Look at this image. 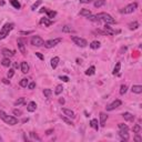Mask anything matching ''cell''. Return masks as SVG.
I'll use <instances>...</instances> for the list:
<instances>
[{"label":"cell","instance_id":"1","mask_svg":"<svg viewBox=\"0 0 142 142\" xmlns=\"http://www.w3.org/2000/svg\"><path fill=\"white\" fill-rule=\"evenodd\" d=\"M0 119H2V120L9 125H15V124H17V123H18V119L17 118L11 117V116H8L7 113H6L5 111H2V110H0Z\"/></svg>","mask_w":142,"mask_h":142},{"label":"cell","instance_id":"2","mask_svg":"<svg viewBox=\"0 0 142 142\" xmlns=\"http://www.w3.org/2000/svg\"><path fill=\"white\" fill-rule=\"evenodd\" d=\"M97 17H98L99 20H102V21H104L107 24H113V23H116V20L112 18V16H110L109 13H106V12L98 13V15H97Z\"/></svg>","mask_w":142,"mask_h":142},{"label":"cell","instance_id":"3","mask_svg":"<svg viewBox=\"0 0 142 142\" xmlns=\"http://www.w3.org/2000/svg\"><path fill=\"white\" fill-rule=\"evenodd\" d=\"M12 29H13V24L12 23H6L5 26L1 28V30H0V40L5 39Z\"/></svg>","mask_w":142,"mask_h":142},{"label":"cell","instance_id":"4","mask_svg":"<svg viewBox=\"0 0 142 142\" xmlns=\"http://www.w3.org/2000/svg\"><path fill=\"white\" fill-rule=\"evenodd\" d=\"M138 8V3L137 2H133V3H130V5H128L127 7H124L123 9L120 10L121 13H124V15H128V13H132L135 9Z\"/></svg>","mask_w":142,"mask_h":142},{"label":"cell","instance_id":"5","mask_svg":"<svg viewBox=\"0 0 142 142\" xmlns=\"http://www.w3.org/2000/svg\"><path fill=\"white\" fill-rule=\"evenodd\" d=\"M71 40L75 42L77 46H79V47H81V48H84V47H87V44H88V42H87V40H84L83 38H80V37H76V36H72L71 37Z\"/></svg>","mask_w":142,"mask_h":142},{"label":"cell","instance_id":"6","mask_svg":"<svg viewBox=\"0 0 142 142\" xmlns=\"http://www.w3.org/2000/svg\"><path fill=\"white\" fill-rule=\"evenodd\" d=\"M61 41H62V39H61V38L52 39V40H48V41H46L44 46L46 47V48L50 49V48H53V47H55V46H57V44H60Z\"/></svg>","mask_w":142,"mask_h":142},{"label":"cell","instance_id":"7","mask_svg":"<svg viewBox=\"0 0 142 142\" xmlns=\"http://www.w3.org/2000/svg\"><path fill=\"white\" fill-rule=\"evenodd\" d=\"M31 44L32 46H36V47H41L44 44V39L41 38L39 36H33L31 38Z\"/></svg>","mask_w":142,"mask_h":142},{"label":"cell","instance_id":"8","mask_svg":"<svg viewBox=\"0 0 142 142\" xmlns=\"http://www.w3.org/2000/svg\"><path fill=\"white\" fill-rule=\"evenodd\" d=\"M121 104H122L121 100H114L112 103H110L109 106H107V111H112V110H114V109L119 108Z\"/></svg>","mask_w":142,"mask_h":142},{"label":"cell","instance_id":"9","mask_svg":"<svg viewBox=\"0 0 142 142\" xmlns=\"http://www.w3.org/2000/svg\"><path fill=\"white\" fill-rule=\"evenodd\" d=\"M103 31L106 32L107 36H108V34H117V33H120V30H114V29H112L111 27H109V24H106V26L103 27Z\"/></svg>","mask_w":142,"mask_h":142},{"label":"cell","instance_id":"10","mask_svg":"<svg viewBox=\"0 0 142 142\" xmlns=\"http://www.w3.org/2000/svg\"><path fill=\"white\" fill-rule=\"evenodd\" d=\"M62 112H63V114H65L66 117H68V118H70V119H75V118H76L75 112H73L72 110H70V109L63 108V109H62Z\"/></svg>","mask_w":142,"mask_h":142},{"label":"cell","instance_id":"11","mask_svg":"<svg viewBox=\"0 0 142 142\" xmlns=\"http://www.w3.org/2000/svg\"><path fill=\"white\" fill-rule=\"evenodd\" d=\"M18 48H19V51L22 53V55H26V48H24V42L22 39H18L17 41Z\"/></svg>","mask_w":142,"mask_h":142},{"label":"cell","instance_id":"12","mask_svg":"<svg viewBox=\"0 0 142 142\" xmlns=\"http://www.w3.org/2000/svg\"><path fill=\"white\" fill-rule=\"evenodd\" d=\"M37 109V103L34 101H30L27 106V110L29 111V112H34Z\"/></svg>","mask_w":142,"mask_h":142},{"label":"cell","instance_id":"13","mask_svg":"<svg viewBox=\"0 0 142 142\" xmlns=\"http://www.w3.org/2000/svg\"><path fill=\"white\" fill-rule=\"evenodd\" d=\"M131 91H132L133 93H137V94L142 93V86H139V84L132 86V88H131Z\"/></svg>","mask_w":142,"mask_h":142},{"label":"cell","instance_id":"14","mask_svg":"<svg viewBox=\"0 0 142 142\" xmlns=\"http://www.w3.org/2000/svg\"><path fill=\"white\" fill-rule=\"evenodd\" d=\"M119 135L121 137V140H122V141H128V139H129L128 131H125V130H120V131H119Z\"/></svg>","mask_w":142,"mask_h":142},{"label":"cell","instance_id":"15","mask_svg":"<svg viewBox=\"0 0 142 142\" xmlns=\"http://www.w3.org/2000/svg\"><path fill=\"white\" fill-rule=\"evenodd\" d=\"M108 119V116H107L104 112H101L100 113V125L101 127H104L106 125V121Z\"/></svg>","mask_w":142,"mask_h":142},{"label":"cell","instance_id":"16","mask_svg":"<svg viewBox=\"0 0 142 142\" xmlns=\"http://www.w3.org/2000/svg\"><path fill=\"white\" fill-rule=\"evenodd\" d=\"M122 117H123V119L127 120V121H133V120H134V116H133L132 113H130V112H124L122 114Z\"/></svg>","mask_w":142,"mask_h":142},{"label":"cell","instance_id":"17","mask_svg":"<svg viewBox=\"0 0 142 142\" xmlns=\"http://www.w3.org/2000/svg\"><path fill=\"white\" fill-rule=\"evenodd\" d=\"M40 23L41 24H44L46 27H50L53 22L51 21L49 18H41V19H40Z\"/></svg>","mask_w":142,"mask_h":142},{"label":"cell","instance_id":"18","mask_svg":"<svg viewBox=\"0 0 142 142\" xmlns=\"http://www.w3.org/2000/svg\"><path fill=\"white\" fill-rule=\"evenodd\" d=\"M21 71L23 73L29 72V65L27 63V61H22V62H21Z\"/></svg>","mask_w":142,"mask_h":142},{"label":"cell","instance_id":"19","mask_svg":"<svg viewBox=\"0 0 142 142\" xmlns=\"http://www.w3.org/2000/svg\"><path fill=\"white\" fill-rule=\"evenodd\" d=\"M2 55H5V58H10V57H12V55H15V51H11L9 49H3Z\"/></svg>","mask_w":142,"mask_h":142},{"label":"cell","instance_id":"20","mask_svg":"<svg viewBox=\"0 0 142 142\" xmlns=\"http://www.w3.org/2000/svg\"><path fill=\"white\" fill-rule=\"evenodd\" d=\"M59 61H60L59 57H55V58H52V59H51V67H52L53 69H55V68L58 67Z\"/></svg>","mask_w":142,"mask_h":142},{"label":"cell","instance_id":"21","mask_svg":"<svg viewBox=\"0 0 142 142\" xmlns=\"http://www.w3.org/2000/svg\"><path fill=\"white\" fill-rule=\"evenodd\" d=\"M90 127L93 128L94 130H99V123H98V120L97 119H92L90 121Z\"/></svg>","mask_w":142,"mask_h":142},{"label":"cell","instance_id":"22","mask_svg":"<svg viewBox=\"0 0 142 142\" xmlns=\"http://www.w3.org/2000/svg\"><path fill=\"white\" fill-rule=\"evenodd\" d=\"M139 22L138 21H133V22H130L129 23V29L130 30H135V29H138L139 28Z\"/></svg>","mask_w":142,"mask_h":142},{"label":"cell","instance_id":"23","mask_svg":"<svg viewBox=\"0 0 142 142\" xmlns=\"http://www.w3.org/2000/svg\"><path fill=\"white\" fill-rule=\"evenodd\" d=\"M10 3H11V6L13 8H16V9H20V8H21V5H20V2L18 0H10Z\"/></svg>","mask_w":142,"mask_h":142},{"label":"cell","instance_id":"24","mask_svg":"<svg viewBox=\"0 0 142 142\" xmlns=\"http://www.w3.org/2000/svg\"><path fill=\"white\" fill-rule=\"evenodd\" d=\"M79 15L80 16H83V17H88V16L91 15V11H90L89 9H82L81 11H80Z\"/></svg>","mask_w":142,"mask_h":142},{"label":"cell","instance_id":"25","mask_svg":"<svg viewBox=\"0 0 142 142\" xmlns=\"http://www.w3.org/2000/svg\"><path fill=\"white\" fill-rule=\"evenodd\" d=\"M19 84H20V87H22V88H26V87H28V84H29V81H28V79H21L20 80V82H19Z\"/></svg>","mask_w":142,"mask_h":142},{"label":"cell","instance_id":"26","mask_svg":"<svg viewBox=\"0 0 142 142\" xmlns=\"http://www.w3.org/2000/svg\"><path fill=\"white\" fill-rule=\"evenodd\" d=\"M103 5H106V0H97L96 2H94V7L96 8H100Z\"/></svg>","mask_w":142,"mask_h":142},{"label":"cell","instance_id":"27","mask_svg":"<svg viewBox=\"0 0 142 142\" xmlns=\"http://www.w3.org/2000/svg\"><path fill=\"white\" fill-rule=\"evenodd\" d=\"M47 15H48V18L49 19H52V18H55V15H57V12L55 11H53V10H47Z\"/></svg>","mask_w":142,"mask_h":142},{"label":"cell","instance_id":"28","mask_svg":"<svg viewBox=\"0 0 142 142\" xmlns=\"http://www.w3.org/2000/svg\"><path fill=\"white\" fill-rule=\"evenodd\" d=\"M94 72H96V68H94L93 66H91V67L86 71V75H87V76H92V75H94Z\"/></svg>","mask_w":142,"mask_h":142},{"label":"cell","instance_id":"29","mask_svg":"<svg viewBox=\"0 0 142 142\" xmlns=\"http://www.w3.org/2000/svg\"><path fill=\"white\" fill-rule=\"evenodd\" d=\"M1 63H2L3 67H10V65H11V61H10L9 58H5V59H2Z\"/></svg>","mask_w":142,"mask_h":142},{"label":"cell","instance_id":"30","mask_svg":"<svg viewBox=\"0 0 142 142\" xmlns=\"http://www.w3.org/2000/svg\"><path fill=\"white\" fill-rule=\"evenodd\" d=\"M90 48L91 49H99L100 48V42H99V41H92L91 44H90Z\"/></svg>","mask_w":142,"mask_h":142},{"label":"cell","instance_id":"31","mask_svg":"<svg viewBox=\"0 0 142 142\" xmlns=\"http://www.w3.org/2000/svg\"><path fill=\"white\" fill-rule=\"evenodd\" d=\"M120 68H121V63L120 62H117V65H116V67H114V69H113V75L116 76V75H118L119 73V71H120Z\"/></svg>","mask_w":142,"mask_h":142},{"label":"cell","instance_id":"32","mask_svg":"<svg viewBox=\"0 0 142 142\" xmlns=\"http://www.w3.org/2000/svg\"><path fill=\"white\" fill-rule=\"evenodd\" d=\"M61 120H62L63 122H66L67 124H69V125H73V122L70 120V119H68L66 116H61Z\"/></svg>","mask_w":142,"mask_h":142},{"label":"cell","instance_id":"33","mask_svg":"<svg viewBox=\"0 0 142 142\" xmlns=\"http://www.w3.org/2000/svg\"><path fill=\"white\" fill-rule=\"evenodd\" d=\"M41 3H42V1H41V0H37L36 2H34V3H33V5H32V6H31V10H32V11H34V10H36V9H37V8H38V7H39V6H40V5H41Z\"/></svg>","mask_w":142,"mask_h":142},{"label":"cell","instance_id":"34","mask_svg":"<svg viewBox=\"0 0 142 142\" xmlns=\"http://www.w3.org/2000/svg\"><path fill=\"white\" fill-rule=\"evenodd\" d=\"M62 90H63V87L61 86V84H59V86H57V88H55V93L57 94V96H59V94L62 92Z\"/></svg>","mask_w":142,"mask_h":142},{"label":"cell","instance_id":"35","mask_svg":"<svg viewBox=\"0 0 142 142\" xmlns=\"http://www.w3.org/2000/svg\"><path fill=\"white\" fill-rule=\"evenodd\" d=\"M44 94L46 98H50L51 94H52V90L51 89H44Z\"/></svg>","mask_w":142,"mask_h":142},{"label":"cell","instance_id":"36","mask_svg":"<svg viewBox=\"0 0 142 142\" xmlns=\"http://www.w3.org/2000/svg\"><path fill=\"white\" fill-rule=\"evenodd\" d=\"M87 18H88L89 20H91V21H94V22H99V21H100V20L98 19V17H97V15H96V16L90 15V16H88Z\"/></svg>","mask_w":142,"mask_h":142},{"label":"cell","instance_id":"37","mask_svg":"<svg viewBox=\"0 0 142 142\" xmlns=\"http://www.w3.org/2000/svg\"><path fill=\"white\" fill-rule=\"evenodd\" d=\"M133 132L134 133H139L140 131H141V127H140V124H134L133 125Z\"/></svg>","mask_w":142,"mask_h":142},{"label":"cell","instance_id":"38","mask_svg":"<svg viewBox=\"0 0 142 142\" xmlns=\"http://www.w3.org/2000/svg\"><path fill=\"white\" fill-rule=\"evenodd\" d=\"M118 127H119V129H120V130H125V131L129 130L128 125H127V124H124V123H119Z\"/></svg>","mask_w":142,"mask_h":142},{"label":"cell","instance_id":"39","mask_svg":"<svg viewBox=\"0 0 142 142\" xmlns=\"http://www.w3.org/2000/svg\"><path fill=\"white\" fill-rule=\"evenodd\" d=\"M127 90H128V87L125 86V84H122L121 88H120V94H122V96H123V94L127 92Z\"/></svg>","mask_w":142,"mask_h":142},{"label":"cell","instance_id":"40","mask_svg":"<svg viewBox=\"0 0 142 142\" xmlns=\"http://www.w3.org/2000/svg\"><path fill=\"white\" fill-rule=\"evenodd\" d=\"M62 31L63 32H71V31H73V29L70 26H65V27H62Z\"/></svg>","mask_w":142,"mask_h":142},{"label":"cell","instance_id":"41","mask_svg":"<svg viewBox=\"0 0 142 142\" xmlns=\"http://www.w3.org/2000/svg\"><path fill=\"white\" fill-rule=\"evenodd\" d=\"M22 103H24V98H19L18 100L15 101V106H20Z\"/></svg>","mask_w":142,"mask_h":142},{"label":"cell","instance_id":"42","mask_svg":"<svg viewBox=\"0 0 142 142\" xmlns=\"http://www.w3.org/2000/svg\"><path fill=\"white\" fill-rule=\"evenodd\" d=\"M13 75H15V70L13 69H9V71H8V73H7V76H8V78H12L13 77Z\"/></svg>","mask_w":142,"mask_h":142},{"label":"cell","instance_id":"43","mask_svg":"<svg viewBox=\"0 0 142 142\" xmlns=\"http://www.w3.org/2000/svg\"><path fill=\"white\" fill-rule=\"evenodd\" d=\"M12 112H13V114H15V116H21V114H22V112L20 110H18V109H13V111H12Z\"/></svg>","mask_w":142,"mask_h":142},{"label":"cell","instance_id":"44","mask_svg":"<svg viewBox=\"0 0 142 142\" xmlns=\"http://www.w3.org/2000/svg\"><path fill=\"white\" fill-rule=\"evenodd\" d=\"M59 79L62 80L63 82H68V81H69V78H68L67 76H60V77H59Z\"/></svg>","mask_w":142,"mask_h":142},{"label":"cell","instance_id":"45","mask_svg":"<svg viewBox=\"0 0 142 142\" xmlns=\"http://www.w3.org/2000/svg\"><path fill=\"white\" fill-rule=\"evenodd\" d=\"M28 88H29L30 90H33L34 88H36V82H31V83L28 84Z\"/></svg>","mask_w":142,"mask_h":142},{"label":"cell","instance_id":"46","mask_svg":"<svg viewBox=\"0 0 142 142\" xmlns=\"http://www.w3.org/2000/svg\"><path fill=\"white\" fill-rule=\"evenodd\" d=\"M30 135H31V137L33 138V139H36V140H38V141H40V138H39L37 134H34L33 132H31V133H30Z\"/></svg>","mask_w":142,"mask_h":142},{"label":"cell","instance_id":"47","mask_svg":"<svg viewBox=\"0 0 142 142\" xmlns=\"http://www.w3.org/2000/svg\"><path fill=\"white\" fill-rule=\"evenodd\" d=\"M36 55H37V57H38L39 59H40V60H44V55H41L40 52H36Z\"/></svg>","mask_w":142,"mask_h":142},{"label":"cell","instance_id":"48","mask_svg":"<svg viewBox=\"0 0 142 142\" xmlns=\"http://www.w3.org/2000/svg\"><path fill=\"white\" fill-rule=\"evenodd\" d=\"M138 134H139V133H137V135H135V137H134V140H135V141H138V142H140L142 139H141V138H140Z\"/></svg>","mask_w":142,"mask_h":142},{"label":"cell","instance_id":"49","mask_svg":"<svg viewBox=\"0 0 142 142\" xmlns=\"http://www.w3.org/2000/svg\"><path fill=\"white\" fill-rule=\"evenodd\" d=\"M92 0H80V2L81 3H90Z\"/></svg>","mask_w":142,"mask_h":142},{"label":"cell","instance_id":"50","mask_svg":"<svg viewBox=\"0 0 142 142\" xmlns=\"http://www.w3.org/2000/svg\"><path fill=\"white\" fill-rule=\"evenodd\" d=\"M20 33L21 34H30V33H32V31H20Z\"/></svg>","mask_w":142,"mask_h":142},{"label":"cell","instance_id":"51","mask_svg":"<svg viewBox=\"0 0 142 142\" xmlns=\"http://www.w3.org/2000/svg\"><path fill=\"white\" fill-rule=\"evenodd\" d=\"M52 132H53V130H52V129H50V130H48V131H47L46 133H47V134H48V135H50V134H51V133H52Z\"/></svg>","mask_w":142,"mask_h":142},{"label":"cell","instance_id":"52","mask_svg":"<svg viewBox=\"0 0 142 142\" xmlns=\"http://www.w3.org/2000/svg\"><path fill=\"white\" fill-rule=\"evenodd\" d=\"M47 10H48V8H42V9L40 10V12H41V13H42V12H46Z\"/></svg>","mask_w":142,"mask_h":142},{"label":"cell","instance_id":"53","mask_svg":"<svg viewBox=\"0 0 142 142\" xmlns=\"http://www.w3.org/2000/svg\"><path fill=\"white\" fill-rule=\"evenodd\" d=\"M59 102H60L61 104H63V103H65V99H62V98L59 99Z\"/></svg>","mask_w":142,"mask_h":142},{"label":"cell","instance_id":"54","mask_svg":"<svg viewBox=\"0 0 142 142\" xmlns=\"http://www.w3.org/2000/svg\"><path fill=\"white\" fill-rule=\"evenodd\" d=\"M2 81H3V83H7V84H9V83H10V82L8 81L7 79H2Z\"/></svg>","mask_w":142,"mask_h":142}]
</instances>
